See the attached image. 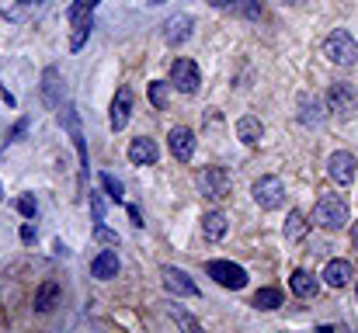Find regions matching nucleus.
I'll list each match as a JSON object with an SVG mask.
<instances>
[{
  "mask_svg": "<svg viewBox=\"0 0 358 333\" xmlns=\"http://www.w3.org/2000/svg\"><path fill=\"white\" fill-rule=\"evenodd\" d=\"M157 156H160V149H157V142H153V139L139 135V139H132V142H129V160H132L136 167L157 163Z\"/></svg>",
  "mask_w": 358,
  "mask_h": 333,
  "instance_id": "15",
  "label": "nucleus"
},
{
  "mask_svg": "<svg viewBox=\"0 0 358 333\" xmlns=\"http://www.w3.org/2000/svg\"><path fill=\"white\" fill-rule=\"evenodd\" d=\"M227 229H230V222H227L223 212H216V209H213V212H206V216H202V232H206L209 239H223V236H227Z\"/></svg>",
  "mask_w": 358,
  "mask_h": 333,
  "instance_id": "23",
  "label": "nucleus"
},
{
  "mask_svg": "<svg viewBox=\"0 0 358 333\" xmlns=\"http://www.w3.org/2000/svg\"><path fill=\"white\" fill-rule=\"evenodd\" d=\"M237 14H243V17H261V3L257 0H234L230 3Z\"/></svg>",
  "mask_w": 358,
  "mask_h": 333,
  "instance_id": "28",
  "label": "nucleus"
},
{
  "mask_svg": "<svg viewBox=\"0 0 358 333\" xmlns=\"http://www.w3.org/2000/svg\"><path fill=\"white\" fill-rule=\"evenodd\" d=\"M94 236H98L101 243H119V232H112L105 222H98V225H94Z\"/></svg>",
  "mask_w": 358,
  "mask_h": 333,
  "instance_id": "31",
  "label": "nucleus"
},
{
  "mask_svg": "<svg viewBox=\"0 0 358 333\" xmlns=\"http://www.w3.org/2000/svg\"><path fill=\"white\" fill-rule=\"evenodd\" d=\"M129 219H132V225H143V216H139V209H129Z\"/></svg>",
  "mask_w": 358,
  "mask_h": 333,
  "instance_id": "34",
  "label": "nucleus"
},
{
  "mask_svg": "<svg viewBox=\"0 0 358 333\" xmlns=\"http://www.w3.org/2000/svg\"><path fill=\"white\" fill-rule=\"evenodd\" d=\"M17 212H21L24 219H31V216H35V198H31V195H24V198H17Z\"/></svg>",
  "mask_w": 358,
  "mask_h": 333,
  "instance_id": "32",
  "label": "nucleus"
},
{
  "mask_svg": "<svg viewBox=\"0 0 358 333\" xmlns=\"http://www.w3.org/2000/svg\"><path fill=\"white\" fill-rule=\"evenodd\" d=\"M42 101L52 111L63 108V77H59L56 66H45L42 70Z\"/></svg>",
  "mask_w": 358,
  "mask_h": 333,
  "instance_id": "13",
  "label": "nucleus"
},
{
  "mask_svg": "<svg viewBox=\"0 0 358 333\" xmlns=\"http://www.w3.org/2000/svg\"><path fill=\"white\" fill-rule=\"evenodd\" d=\"M91 212H94V222H105V212H108V205H105L101 191H91Z\"/></svg>",
  "mask_w": 358,
  "mask_h": 333,
  "instance_id": "29",
  "label": "nucleus"
},
{
  "mask_svg": "<svg viewBox=\"0 0 358 333\" xmlns=\"http://www.w3.org/2000/svg\"><path fill=\"white\" fill-rule=\"evenodd\" d=\"M21 239H24V243H35V225L24 222V225H21Z\"/></svg>",
  "mask_w": 358,
  "mask_h": 333,
  "instance_id": "33",
  "label": "nucleus"
},
{
  "mask_svg": "<svg viewBox=\"0 0 358 333\" xmlns=\"http://www.w3.org/2000/svg\"><path fill=\"white\" fill-rule=\"evenodd\" d=\"M352 264L348 260H327V267H324V281L331 285V288H345L348 281H352Z\"/></svg>",
  "mask_w": 358,
  "mask_h": 333,
  "instance_id": "18",
  "label": "nucleus"
},
{
  "mask_svg": "<svg viewBox=\"0 0 358 333\" xmlns=\"http://www.w3.org/2000/svg\"><path fill=\"white\" fill-rule=\"evenodd\" d=\"M285 3H296V7H299V3H306V0H285Z\"/></svg>",
  "mask_w": 358,
  "mask_h": 333,
  "instance_id": "36",
  "label": "nucleus"
},
{
  "mask_svg": "<svg viewBox=\"0 0 358 333\" xmlns=\"http://www.w3.org/2000/svg\"><path fill=\"white\" fill-rule=\"evenodd\" d=\"M63 125H66V132H70V139H73V146H77V153H80V181H87L91 160H87V146H84L80 118H77V111H73V105H66V111H63Z\"/></svg>",
  "mask_w": 358,
  "mask_h": 333,
  "instance_id": "11",
  "label": "nucleus"
},
{
  "mask_svg": "<svg viewBox=\"0 0 358 333\" xmlns=\"http://www.w3.org/2000/svg\"><path fill=\"white\" fill-rule=\"evenodd\" d=\"M250 195H254V202H257L261 209L275 212V209H282V202H285V184H282V177L268 174V177H257V181H254Z\"/></svg>",
  "mask_w": 358,
  "mask_h": 333,
  "instance_id": "4",
  "label": "nucleus"
},
{
  "mask_svg": "<svg viewBox=\"0 0 358 333\" xmlns=\"http://www.w3.org/2000/svg\"><path fill=\"white\" fill-rule=\"evenodd\" d=\"M199 191H202V198H209V202H223V198L230 195V174H227L223 167H206V170L199 174Z\"/></svg>",
  "mask_w": 358,
  "mask_h": 333,
  "instance_id": "6",
  "label": "nucleus"
},
{
  "mask_svg": "<svg viewBox=\"0 0 358 333\" xmlns=\"http://www.w3.org/2000/svg\"><path fill=\"white\" fill-rule=\"evenodd\" d=\"M101 184H105V191H108L112 202H122V184L112 177V174H101Z\"/></svg>",
  "mask_w": 358,
  "mask_h": 333,
  "instance_id": "30",
  "label": "nucleus"
},
{
  "mask_svg": "<svg viewBox=\"0 0 358 333\" xmlns=\"http://www.w3.org/2000/svg\"><path fill=\"white\" fill-rule=\"evenodd\" d=\"M299 121L306 125V128H317V125H324V118H327V108H324V101L317 98V94H299Z\"/></svg>",
  "mask_w": 358,
  "mask_h": 333,
  "instance_id": "14",
  "label": "nucleus"
},
{
  "mask_svg": "<svg viewBox=\"0 0 358 333\" xmlns=\"http://www.w3.org/2000/svg\"><path fill=\"white\" fill-rule=\"evenodd\" d=\"M206 274H209L216 285H223V288H234V292H240V288L247 285V271H243L240 264H230V260H209Z\"/></svg>",
  "mask_w": 358,
  "mask_h": 333,
  "instance_id": "7",
  "label": "nucleus"
},
{
  "mask_svg": "<svg viewBox=\"0 0 358 333\" xmlns=\"http://www.w3.org/2000/svg\"><path fill=\"white\" fill-rule=\"evenodd\" d=\"M31 3H38V0H0V10H3L10 21H21V17L28 14Z\"/></svg>",
  "mask_w": 358,
  "mask_h": 333,
  "instance_id": "26",
  "label": "nucleus"
},
{
  "mask_svg": "<svg viewBox=\"0 0 358 333\" xmlns=\"http://www.w3.org/2000/svg\"><path fill=\"white\" fill-rule=\"evenodd\" d=\"M289 285H292V292H296L299 299H313V295L320 292V285H317V278H313L310 271H296V274L289 278Z\"/></svg>",
  "mask_w": 358,
  "mask_h": 333,
  "instance_id": "22",
  "label": "nucleus"
},
{
  "mask_svg": "<svg viewBox=\"0 0 358 333\" xmlns=\"http://www.w3.org/2000/svg\"><path fill=\"white\" fill-rule=\"evenodd\" d=\"M313 222L320 229H341V225H348V202L341 195H324L317 202V209H313Z\"/></svg>",
  "mask_w": 358,
  "mask_h": 333,
  "instance_id": "1",
  "label": "nucleus"
},
{
  "mask_svg": "<svg viewBox=\"0 0 358 333\" xmlns=\"http://www.w3.org/2000/svg\"><path fill=\"white\" fill-rule=\"evenodd\" d=\"M261 135H264V121H261L257 114H243V118L237 121V139H240V142L254 146Z\"/></svg>",
  "mask_w": 358,
  "mask_h": 333,
  "instance_id": "20",
  "label": "nucleus"
},
{
  "mask_svg": "<svg viewBox=\"0 0 358 333\" xmlns=\"http://www.w3.org/2000/svg\"><path fill=\"white\" fill-rule=\"evenodd\" d=\"M56 302H59V281H45L35 292V313H52Z\"/></svg>",
  "mask_w": 358,
  "mask_h": 333,
  "instance_id": "21",
  "label": "nucleus"
},
{
  "mask_svg": "<svg viewBox=\"0 0 358 333\" xmlns=\"http://www.w3.org/2000/svg\"><path fill=\"white\" fill-rule=\"evenodd\" d=\"M250 306H254V309H264V313H268V309H278V306H282V292H278V288H257L254 299H250Z\"/></svg>",
  "mask_w": 358,
  "mask_h": 333,
  "instance_id": "24",
  "label": "nucleus"
},
{
  "mask_svg": "<svg viewBox=\"0 0 358 333\" xmlns=\"http://www.w3.org/2000/svg\"><path fill=\"white\" fill-rule=\"evenodd\" d=\"M192 24H195V21H192L188 14H174V17L164 24V38H167L171 45H181V42L192 38Z\"/></svg>",
  "mask_w": 358,
  "mask_h": 333,
  "instance_id": "17",
  "label": "nucleus"
},
{
  "mask_svg": "<svg viewBox=\"0 0 358 333\" xmlns=\"http://www.w3.org/2000/svg\"><path fill=\"white\" fill-rule=\"evenodd\" d=\"M129 111H132V91H129V87H119V94H115V101H112V114H108V121H112L115 132H122V128L129 125Z\"/></svg>",
  "mask_w": 358,
  "mask_h": 333,
  "instance_id": "16",
  "label": "nucleus"
},
{
  "mask_svg": "<svg viewBox=\"0 0 358 333\" xmlns=\"http://www.w3.org/2000/svg\"><path fill=\"white\" fill-rule=\"evenodd\" d=\"M167 87H171V84H164V80H153V84H150V101H153V108H167Z\"/></svg>",
  "mask_w": 358,
  "mask_h": 333,
  "instance_id": "27",
  "label": "nucleus"
},
{
  "mask_svg": "<svg viewBox=\"0 0 358 333\" xmlns=\"http://www.w3.org/2000/svg\"><path fill=\"white\" fill-rule=\"evenodd\" d=\"M355 295H358V288H355Z\"/></svg>",
  "mask_w": 358,
  "mask_h": 333,
  "instance_id": "37",
  "label": "nucleus"
},
{
  "mask_svg": "<svg viewBox=\"0 0 358 333\" xmlns=\"http://www.w3.org/2000/svg\"><path fill=\"white\" fill-rule=\"evenodd\" d=\"M355 170H358V160L348 153V149L331 153V160H327V174H331V181H334V184L348 188V184L355 181Z\"/></svg>",
  "mask_w": 358,
  "mask_h": 333,
  "instance_id": "8",
  "label": "nucleus"
},
{
  "mask_svg": "<svg viewBox=\"0 0 358 333\" xmlns=\"http://www.w3.org/2000/svg\"><path fill=\"white\" fill-rule=\"evenodd\" d=\"M167 146H171V156H174L178 163H188V160L195 156V132L185 128V125H178V128H171Z\"/></svg>",
  "mask_w": 358,
  "mask_h": 333,
  "instance_id": "12",
  "label": "nucleus"
},
{
  "mask_svg": "<svg viewBox=\"0 0 358 333\" xmlns=\"http://www.w3.org/2000/svg\"><path fill=\"white\" fill-rule=\"evenodd\" d=\"M91 274H94V278H115V274H119V253H115V250H101V253L91 260Z\"/></svg>",
  "mask_w": 358,
  "mask_h": 333,
  "instance_id": "19",
  "label": "nucleus"
},
{
  "mask_svg": "<svg viewBox=\"0 0 358 333\" xmlns=\"http://www.w3.org/2000/svg\"><path fill=\"white\" fill-rule=\"evenodd\" d=\"M306 229H310V222L303 212H289V219H285V239L289 243H299L306 236Z\"/></svg>",
  "mask_w": 358,
  "mask_h": 333,
  "instance_id": "25",
  "label": "nucleus"
},
{
  "mask_svg": "<svg viewBox=\"0 0 358 333\" xmlns=\"http://www.w3.org/2000/svg\"><path fill=\"white\" fill-rule=\"evenodd\" d=\"M94 7H98V0H73V7L66 10L70 28H73V35H70V49L73 52L84 49V42L91 35V14H94Z\"/></svg>",
  "mask_w": 358,
  "mask_h": 333,
  "instance_id": "2",
  "label": "nucleus"
},
{
  "mask_svg": "<svg viewBox=\"0 0 358 333\" xmlns=\"http://www.w3.org/2000/svg\"><path fill=\"white\" fill-rule=\"evenodd\" d=\"M160 281H164V288H167L174 299H192V295H199V285H195L181 267H164V271H160Z\"/></svg>",
  "mask_w": 358,
  "mask_h": 333,
  "instance_id": "10",
  "label": "nucleus"
},
{
  "mask_svg": "<svg viewBox=\"0 0 358 333\" xmlns=\"http://www.w3.org/2000/svg\"><path fill=\"white\" fill-rule=\"evenodd\" d=\"M327 111H334L338 118H352L358 111V98L352 91V84H334L327 91Z\"/></svg>",
  "mask_w": 358,
  "mask_h": 333,
  "instance_id": "9",
  "label": "nucleus"
},
{
  "mask_svg": "<svg viewBox=\"0 0 358 333\" xmlns=\"http://www.w3.org/2000/svg\"><path fill=\"white\" fill-rule=\"evenodd\" d=\"M352 243H355V250H358V222L352 225Z\"/></svg>",
  "mask_w": 358,
  "mask_h": 333,
  "instance_id": "35",
  "label": "nucleus"
},
{
  "mask_svg": "<svg viewBox=\"0 0 358 333\" xmlns=\"http://www.w3.org/2000/svg\"><path fill=\"white\" fill-rule=\"evenodd\" d=\"M324 56L331 63H338V66H352L358 59V42L352 38V31H345V28L331 31L327 42H324Z\"/></svg>",
  "mask_w": 358,
  "mask_h": 333,
  "instance_id": "3",
  "label": "nucleus"
},
{
  "mask_svg": "<svg viewBox=\"0 0 358 333\" xmlns=\"http://www.w3.org/2000/svg\"><path fill=\"white\" fill-rule=\"evenodd\" d=\"M202 84V70L195 59H174L171 63V87H178L181 94H195Z\"/></svg>",
  "mask_w": 358,
  "mask_h": 333,
  "instance_id": "5",
  "label": "nucleus"
}]
</instances>
